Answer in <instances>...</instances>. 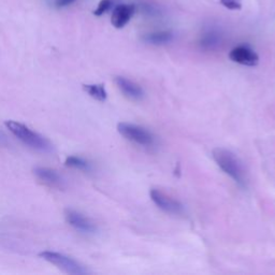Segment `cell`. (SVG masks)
I'll list each match as a JSON object with an SVG mask.
<instances>
[{
    "instance_id": "cell-1",
    "label": "cell",
    "mask_w": 275,
    "mask_h": 275,
    "mask_svg": "<svg viewBox=\"0 0 275 275\" xmlns=\"http://www.w3.org/2000/svg\"><path fill=\"white\" fill-rule=\"evenodd\" d=\"M212 156L217 166L226 174L229 175L238 185L241 187L246 186L248 178H246L244 166L234 152L223 149V147H216L212 152Z\"/></svg>"
},
{
    "instance_id": "cell-2",
    "label": "cell",
    "mask_w": 275,
    "mask_h": 275,
    "mask_svg": "<svg viewBox=\"0 0 275 275\" xmlns=\"http://www.w3.org/2000/svg\"><path fill=\"white\" fill-rule=\"evenodd\" d=\"M5 126L12 132L13 136H15L19 141H22L25 145L30 147V149L42 153L52 151L51 143L43 136L28 128L27 126L14 121L5 122Z\"/></svg>"
},
{
    "instance_id": "cell-3",
    "label": "cell",
    "mask_w": 275,
    "mask_h": 275,
    "mask_svg": "<svg viewBox=\"0 0 275 275\" xmlns=\"http://www.w3.org/2000/svg\"><path fill=\"white\" fill-rule=\"evenodd\" d=\"M40 256L46 260V262L51 263L62 271H65L66 273L73 275H85L89 273L85 267L82 266L80 263H77L73 258L63 255V254L46 251L41 253Z\"/></svg>"
},
{
    "instance_id": "cell-4",
    "label": "cell",
    "mask_w": 275,
    "mask_h": 275,
    "mask_svg": "<svg viewBox=\"0 0 275 275\" xmlns=\"http://www.w3.org/2000/svg\"><path fill=\"white\" fill-rule=\"evenodd\" d=\"M117 129L125 139L139 145L151 146L155 142V138L152 133L141 126L129 123H121L118 124Z\"/></svg>"
},
{
    "instance_id": "cell-5",
    "label": "cell",
    "mask_w": 275,
    "mask_h": 275,
    "mask_svg": "<svg viewBox=\"0 0 275 275\" xmlns=\"http://www.w3.org/2000/svg\"><path fill=\"white\" fill-rule=\"evenodd\" d=\"M150 196L153 202L156 204L160 210L165 211L166 213L178 215L183 213V211H184L183 204L180 201L173 199L172 197L165 194L164 192H161V190L152 189L150 192Z\"/></svg>"
},
{
    "instance_id": "cell-6",
    "label": "cell",
    "mask_w": 275,
    "mask_h": 275,
    "mask_svg": "<svg viewBox=\"0 0 275 275\" xmlns=\"http://www.w3.org/2000/svg\"><path fill=\"white\" fill-rule=\"evenodd\" d=\"M229 58L234 62L248 67L257 66L259 62L258 54L248 45H239L232 48L229 53Z\"/></svg>"
},
{
    "instance_id": "cell-7",
    "label": "cell",
    "mask_w": 275,
    "mask_h": 275,
    "mask_svg": "<svg viewBox=\"0 0 275 275\" xmlns=\"http://www.w3.org/2000/svg\"><path fill=\"white\" fill-rule=\"evenodd\" d=\"M67 222L72 226L74 229L82 232V234H95L97 228L93 222H90L88 218L83 216L81 213L76 212L73 210L66 211Z\"/></svg>"
},
{
    "instance_id": "cell-8",
    "label": "cell",
    "mask_w": 275,
    "mask_h": 275,
    "mask_svg": "<svg viewBox=\"0 0 275 275\" xmlns=\"http://www.w3.org/2000/svg\"><path fill=\"white\" fill-rule=\"evenodd\" d=\"M136 12L135 4H118L112 12L111 23L116 29H122L133 16Z\"/></svg>"
},
{
    "instance_id": "cell-9",
    "label": "cell",
    "mask_w": 275,
    "mask_h": 275,
    "mask_svg": "<svg viewBox=\"0 0 275 275\" xmlns=\"http://www.w3.org/2000/svg\"><path fill=\"white\" fill-rule=\"evenodd\" d=\"M115 83L122 93L131 100H141L144 97L143 89L137 83L124 76H116Z\"/></svg>"
},
{
    "instance_id": "cell-10",
    "label": "cell",
    "mask_w": 275,
    "mask_h": 275,
    "mask_svg": "<svg viewBox=\"0 0 275 275\" xmlns=\"http://www.w3.org/2000/svg\"><path fill=\"white\" fill-rule=\"evenodd\" d=\"M34 174L37 178L45 184L54 186V187H61L63 184V180L61 176L55 170L48 168H36L34 169Z\"/></svg>"
},
{
    "instance_id": "cell-11",
    "label": "cell",
    "mask_w": 275,
    "mask_h": 275,
    "mask_svg": "<svg viewBox=\"0 0 275 275\" xmlns=\"http://www.w3.org/2000/svg\"><path fill=\"white\" fill-rule=\"evenodd\" d=\"M173 39V33L171 31H156V32H152L146 34L144 37V41H146L147 43L151 44H165L168 43V42H170Z\"/></svg>"
},
{
    "instance_id": "cell-12",
    "label": "cell",
    "mask_w": 275,
    "mask_h": 275,
    "mask_svg": "<svg viewBox=\"0 0 275 275\" xmlns=\"http://www.w3.org/2000/svg\"><path fill=\"white\" fill-rule=\"evenodd\" d=\"M84 89L90 97L95 98L98 101H104L108 97L107 90L102 84H88V85H84Z\"/></svg>"
},
{
    "instance_id": "cell-13",
    "label": "cell",
    "mask_w": 275,
    "mask_h": 275,
    "mask_svg": "<svg viewBox=\"0 0 275 275\" xmlns=\"http://www.w3.org/2000/svg\"><path fill=\"white\" fill-rule=\"evenodd\" d=\"M66 165L69 166V167L80 169V170H85V171H88L90 169V166H89V164L87 163V161H85V160L80 158V157H75V156L69 157L66 160Z\"/></svg>"
},
{
    "instance_id": "cell-14",
    "label": "cell",
    "mask_w": 275,
    "mask_h": 275,
    "mask_svg": "<svg viewBox=\"0 0 275 275\" xmlns=\"http://www.w3.org/2000/svg\"><path fill=\"white\" fill-rule=\"evenodd\" d=\"M220 37L215 32H209L201 39V45L206 48H212L220 43Z\"/></svg>"
},
{
    "instance_id": "cell-15",
    "label": "cell",
    "mask_w": 275,
    "mask_h": 275,
    "mask_svg": "<svg viewBox=\"0 0 275 275\" xmlns=\"http://www.w3.org/2000/svg\"><path fill=\"white\" fill-rule=\"evenodd\" d=\"M116 0H100V2L98 3L97 9L94 11V14L96 16H101L105 12H108Z\"/></svg>"
},
{
    "instance_id": "cell-16",
    "label": "cell",
    "mask_w": 275,
    "mask_h": 275,
    "mask_svg": "<svg viewBox=\"0 0 275 275\" xmlns=\"http://www.w3.org/2000/svg\"><path fill=\"white\" fill-rule=\"evenodd\" d=\"M221 3L231 11H239L242 9V1L241 0H220Z\"/></svg>"
},
{
    "instance_id": "cell-17",
    "label": "cell",
    "mask_w": 275,
    "mask_h": 275,
    "mask_svg": "<svg viewBox=\"0 0 275 275\" xmlns=\"http://www.w3.org/2000/svg\"><path fill=\"white\" fill-rule=\"evenodd\" d=\"M75 1V0H56V5L58 8H62V6H67Z\"/></svg>"
}]
</instances>
